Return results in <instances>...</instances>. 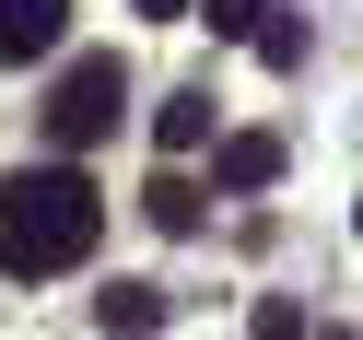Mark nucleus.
Instances as JSON below:
<instances>
[{
	"mask_svg": "<svg viewBox=\"0 0 363 340\" xmlns=\"http://www.w3.org/2000/svg\"><path fill=\"white\" fill-rule=\"evenodd\" d=\"M94 235H106V188L82 165H12L0 176V270H12V282L82 270Z\"/></svg>",
	"mask_w": 363,
	"mask_h": 340,
	"instance_id": "nucleus-1",
	"label": "nucleus"
},
{
	"mask_svg": "<svg viewBox=\"0 0 363 340\" xmlns=\"http://www.w3.org/2000/svg\"><path fill=\"white\" fill-rule=\"evenodd\" d=\"M118 106H129V71H118V48L71 59V71H59V94H48V141H59V153H94L106 129H118Z\"/></svg>",
	"mask_w": 363,
	"mask_h": 340,
	"instance_id": "nucleus-2",
	"label": "nucleus"
},
{
	"mask_svg": "<svg viewBox=\"0 0 363 340\" xmlns=\"http://www.w3.org/2000/svg\"><path fill=\"white\" fill-rule=\"evenodd\" d=\"M94 329L106 340H152V329H164V282H106L94 293Z\"/></svg>",
	"mask_w": 363,
	"mask_h": 340,
	"instance_id": "nucleus-3",
	"label": "nucleus"
},
{
	"mask_svg": "<svg viewBox=\"0 0 363 340\" xmlns=\"http://www.w3.org/2000/svg\"><path fill=\"white\" fill-rule=\"evenodd\" d=\"M59 24H71V0H0V59H48Z\"/></svg>",
	"mask_w": 363,
	"mask_h": 340,
	"instance_id": "nucleus-4",
	"label": "nucleus"
},
{
	"mask_svg": "<svg viewBox=\"0 0 363 340\" xmlns=\"http://www.w3.org/2000/svg\"><path fill=\"white\" fill-rule=\"evenodd\" d=\"M269 176H281V141L269 129H235L223 141V188H269Z\"/></svg>",
	"mask_w": 363,
	"mask_h": 340,
	"instance_id": "nucleus-5",
	"label": "nucleus"
},
{
	"mask_svg": "<svg viewBox=\"0 0 363 340\" xmlns=\"http://www.w3.org/2000/svg\"><path fill=\"white\" fill-rule=\"evenodd\" d=\"M152 141H164V153H199V141H211V94H164Z\"/></svg>",
	"mask_w": 363,
	"mask_h": 340,
	"instance_id": "nucleus-6",
	"label": "nucleus"
},
{
	"mask_svg": "<svg viewBox=\"0 0 363 340\" xmlns=\"http://www.w3.org/2000/svg\"><path fill=\"white\" fill-rule=\"evenodd\" d=\"M141 212L164 223V235H199V188H188V176H152V188H141Z\"/></svg>",
	"mask_w": 363,
	"mask_h": 340,
	"instance_id": "nucleus-7",
	"label": "nucleus"
},
{
	"mask_svg": "<svg viewBox=\"0 0 363 340\" xmlns=\"http://www.w3.org/2000/svg\"><path fill=\"white\" fill-rule=\"evenodd\" d=\"M258 59H269V71H293V59H305V24H293V12H269V24H258Z\"/></svg>",
	"mask_w": 363,
	"mask_h": 340,
	"instance_id": "nucleus-8",
	"label": "nucleus"
},
{
	"mask_svg": "<svg viewBox=\"0 0 363 340\" xmlns=\"http://www.w3.org/2000/svg\"><path fill=\"white\" fill-rule=\"evenodd\" d=\"M269 24V0H211V35H258Z\"/></svg>",
	"mask_w": 363,
	"mask_h": 340,
	"instance_id": "nucleus-9",
	"label": "nucleus"
},
{
	"mask_svg": "<svg viewBox=\"0 0 363 340\" xmlns=\"http://www.w3.org/2000/svg\"><path fill=\"white\" fill-rule=\"evenodd\" d=\"M258 340H305V317H293L281 293H269V305H258Z\"/></svg>",
	"mask_w": 363,
	"mask_h": 340,
	"instance_id": "nucleus-10",
	"label": "nucleus"
},
{
	"mask_svg": "<svg viewBox=\"0 0 363 340\" xmlns=\"http://www.w3.org/2000/svg\"><path fill=\"white\" fill-rule=\"evenodd\" d=\"M141 12H152V24H188V0H141Z\"/></svg>",
	"mask_w": 363,
	"mask_h": 340,
	"instance_id": "nucleus-11",
	"label": "nucleus"
},
{
	"mask_svg": "<svg viewBox=\"0 0 363 340\" xmlns=\"http://www.w3.org/2000/svg\"><path fill=\"white\" fill-rule=\"evenodd\" d=\"M316 340H352V329H316Z\"/></svg>",
	"mask_w": 363,
	"mask_h": 340,
	"instance_id": "nucleus-12",
	"label": "nucleus"
},
{
	"mask_svg": "<svg viewBox=\"0 0 363 340\" xmlns=\"http://www.w3.org/2000/svg\"><path fill=\"white\" fill-rule=\"evenodd\" d=\"M352 235H363V212H352Z\"/></svg>",
	"mask_w": 363,
	"mask_h": 340,
	"instance_id": "nucleus-13",
	"label": "nucleus"
}]
</instances>
